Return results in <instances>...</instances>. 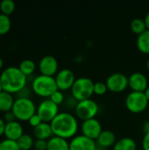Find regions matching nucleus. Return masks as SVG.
Instances as JSON below:
<instances>
[{
	"mask_svg": "<svg viewBox=\"0 0 149 150\" xmlns=\"http://www.w3.org/2000/svg\"><path fill=\"white\" fill-rule=\"evenodd\" d=\"M54 136L64 139H72L78 130L77 119L69 112H59L50 123Z\"/></svg>",
	"mask_w": 149,
	"mask_h": 150,
	"instance_id": "f257e3e1",
	"label": "nucleus"
},
{
	"mask_svg": "<svg viewBox=\"0 0 149 150\" xmlns=\"http://www.w3.org/2000/svg\"><path fill=\"white\" fill-rule=\"evenodd\" d=\"M2 90L11 94H17L26 86L27 76H25L18 67H8L0 74Z\"/></svg>",
	"mask_w": 149,
	"mask_h": 150,
	"instance_id": "f03ea898",
	"label": "nucleus"
},
{
	"mask_svg": "<svg viewBox=\"0 0 149 150\" xmlns=\"http://www.w3.org/2000/svg\"><path fill=\"white\" fill-rule=\"evenodd\" d=\"M32 91L42 98H50V96L58 91V87L54 76L39 75L32 80Z\"/></svg>",
	"mask_w": 149,
	"mask_h": 150,
	"instance_id": "7ed1b4c3",
	"label": "nucleus"
},
{
	"mask_svg": "<svg viewBox=\"0 0 149 150\" xmlns=\"http://www.w3.org/2000/svg\"><path fill=\"white\" fill-rule=\"evenodd\" d=\"M94 82L90 77H78L76 79L72 88L71 94L77 102L89 99L94 94Z\"/></svg>",
	"mask_w": 149,
	"mask_h": 150,
	"instance_id": "20e7f679",
	"label": "nucleus"
},
{
	"mask_svg": "<svg viewBox=\"0 0 149 150\" xmlns=\"http://www.w3.org/2000/svg\"><path fill=\"white\" fill-rule=\"evenodd\" d=\"M11 111L17 120L28 121L29 119L36 113L37 108L31 98H16Z\"/></svg>",
	"mask_w": 149,
	"mask_h": 150,
	"instance_id": "39448f33",
	"label": "nucleus"
},
{
	"mask_svg": "<svg viewBox=\"0 0 149 150\" xmlns=\"http://www.w3.org/2000/svg\"><path fill=\"white\" fill-rule=\"evenodd\" d=\"M98 111L99 106L97 103L91 98L79 101L75 106V113L76 117L83 121L95 118Z\"/></svg>",
	"mask_w": 149,
	"mask_h": 150,
	"instance_id": "423d86ee",
	"label": "nucleus"
},
{
	"mask_svg": "<svg viewBox=\"0 0 149 150\" xmlns=\"http://www.w3.org/2000/svg\"><path fill=\"white\" fill-rule=\"evenodd\" d=\"M148 102L144 92L140 91H131L126 98V106L133 113H140L145 111Z\"/></svg>",
	"mask_w": 149,
	"mask_h": 150,
	"instance_id": "0eeeda50",
	"label": "nucleus"
},
{
	"mask_svg": "<svg viewBox=\"0 0 149 150\" xmlns=\"http://www.w3.org/2000/svg\"><path fill=\"white\" fill-rule=\"evenodd\" d=\"M36 113L40 117L43 122L51 123L59 113V107L49 98H47L39 104Z\"/></svg>",
	"mask_w": 149,
	"mask_h": 150,
	"instance_id": "6e6552de",
	"label": "nucleus"
},
{
	"mask_svg": "<svg viewBox=\"0 0 149 150\" xmlns=\"http://www.w3.org/2000/svg\"><path fill=\"white\" fill-rule=\"evenodd\" d=\"M105 83L108 90L114 93L122 92L127 88V86H129L128 77L125 74L119 72H116L110 75L107 77Z\"/></svg>",
	"mask_w": 149,
	"mask_h": 150,
	"instance_id": "1a4fd4ad",
	"label": "nucleus"
},
{
	"mask_svg": "<svg viewBox=\"0 0 149 150\" xmlns=\"http://www.w3.org/2000/svg\"><path fill=\"white\" fill-rule=\"evenodd\" d=\"M58 90L60 91H67L72 88L75 81L76 76L72 70L68 69H63L57 72L54 76Z\"/></svg>",
	"mask_w": 149,
	"mask_h": 150,
	"instance_id": "9d476101",
	"label": "nucleus"
},
{
	"mask_svg": "<svg viewBox=\"0 0 149 150\" xmlns=\"http://www.w3.org/2000/svg\"><path fill=\"white\" fill-rule=\"evenodd\" d=\"M81 131L83 135L96 141L102 133L103 129L99 120L96 118H93L83 121L81 126Z\"/></svg>",
	"mask_w": 149,
	"mask_h": 150,
	"instance_id": "9b49d317",
	"label": "nucleus"
},
{
	"mask_svg": "<svg viewBox=\"0 0 149 150\" xmlns=\"http://www.w3.org/2000/svg\"><path fill=\"white\" fill-rule=\"evenodd\" d=\"M39 69L40 75L54 76L57 74L58 70V62L54 56L45 55L39 62Z\"/></svg>",
	"mask_w": 149,
	"mask_h": 150,
	"instance_id": "f8f14e48",
	"label": "nucleus"
},
{
	"mask_svg": "<svg viewBox=\"0 0 149 150\" xmlns=\"http://www.w3.org/2000/svg\"><path fill=\"white\" fill-rule=\"evenodd\" d=\"M96 148V141L83 134L76 135L69 142V150H95Z\"/></svg>",
	"mask_w": 149,
	"mask_h": 150,
	"instance_id": "ddd939ff",
	"label": "nucleus"
},
{
	"mask_svg": "<svg viewBox=\"0 0 149 150\" xmlns=\"http://www.w3.org/2000/svg\"><path fill=\"white\" fill-rule=\"evenodd\" d=\"M128 84L133 91L144 92L148 87V80L141 72H133L128 76Z\"/></svg>",
	"mask_w": 149,
	"mask_h": 150,
	"instance_id": "4468645a",
	"label": "nucleus"
},
{
	"mask_svg": "<svg viewBox=\"0 0 149 150\" xmlns=\"http://www.w3.org/2000/svg\"><path fill=\"white\" fill-rule=\"evenodd\" d=\"M24 134V130L22 125L18 122V120H15L13 122L6 123L4 129V136L5 139L18 142V140Z\"/></svg>",
	"mask_w": 149,
	"mask_h": 150,
	"instance_id": "2eb2a0df",
	"label": "nucleus"
},
{
	"mask_svg": "<svg viewBox=\"0 0 149 150\" xmlns=\"http://www.w3.org/2000/svg\"><path fill=\"white\" fill-rule=\"evenodd\" d=\"M116 142L117 141L114 133L110 130H103L100 135L96 140L97 146L101 149H106L114 146Z\"/></svg>",
	"mask_w": 149,
	"mask_h": 150,
	"instance_id": "dca6fc26",
	"label": "nucleus"
},
{
	"mask_svg": "<svg viewBox=\"0 0 149 150\" xmlns=\"http://www.w3.org/2000/svg\"><path fill=\"white\" fill-rule=\"evenodd\" d=\"M33 136L36 138V140H47L48 141L51 137L54 136L52 127L50 123L42 122L39 126L33 128L32 130Z\"/></svg>",
	"mask_w": 149,
	"mask_h": 150,
	"instance_id": "f3484780",
	"label": "nucleus"
},
{
	"mask_svg": "<svg viewBox=\"0 0 149 150\" xmlns=\"http://www.w3.org/2000/svg\"><path fill=\"white\" fill-rule=\"evenodd\" d=\"M47 150H69V142L67 139L54 135L47 141Z\"/></svg>",
	"mask_w": 149,
	"mask_h": 150,
	"instance_id": "a211bd4d",
	"label": "nucleus"
},
{
	"mask_svg": "<svg viewBox=\"0 0 149 150\" xmlns=\"http://www.w3.org/2000/svg\"><path fill=\"white\" fill-rule=\"evenodd\" d=\"M15 99L12 94L2 91L0 92V112H7L12 110Z\"/></svg>",
	"mask_w": 149,
	"mask_h": 150,
	"instance_id": "6ab92c4d",
	"label": "nucleus"
},
{
	"mask_svg": "<svg viewBox=\"0 0 149 150\" xmlns=\"http://www.w3.org/2000/svg\"><path fill=\"white\" fill-rule=\"evenodd\" d=\"M137 145L133 139L124 137L116 142L113 146V150H136Z\"/></svg>",
	"mask_w": 149,
	"mask_h": 150,
	"instance_id": "aec40b11",
	"label": "nucleus"
},
{
	"mask_svg": "<svg viewBox=\"0 0 149 150\" xmlns=\"http://www.w3.org/2000/svg\"><path fill=\"white\" fill-rule=\"evenodd\" d=\"M136 44L140 52L149 54V30H146L138 35Z\"/></svg>",
	"mask_w": 149,
	"mask_h": 150,
	"instance_id": "412c9836",
	"label": "nucleus"
},
{
	"mask_svg": "<svg viewBox=\"0 0 149 150\" xmlns=\"http://www.w3.org/2000/svg\"><path fill=\"white\" fill-rule=\"evenodd\" d=\"M18 69L21 70V72L25 76H31L34 72V70L36 69V64L32 60L25 59V60H24V61H22L20 62V64L18 66Z\"/></svg>",
	"mask_w": 149,
	"mask_h": 150,
	"instance_id": "4be33fe9",
	"label": "nucleus"
},
{
	"mask_svg": "<svg viewBox=\"0 0 149 150\" xmlns=\"http://www.w3.org/2000/svg\"><path fill=\"white\" fill-rule=\"evenodd\" d=\"M18 145L20 150H30L33 148L34 145V140L33 138L27 134H24L18 140Z\"/></svg>",
	"mask_w": 149,
	"mask_h": 150,
	"instance_id": "5701e85b",
	"label": "nucleus"
},
{
	"mask_svg": "<svg viewBox=\"0 0 149 150\" xmlns=\"http://www.w3.org/2000/svg\"><path fill=\"white\" fill-rule=\"evenodd\" d=\"M131 30L138 35L144 33L146 30H148L145 20L140 18H136L133 19L131 22Z\"/></svg>",
	"mask_w": 149,
	"mask_h": 150,
	"instance_id": "b1692460",
	"label": "nucleus"
},
{
	"mask_svg": "<svg viewBox=\"0 0 149 150\" xmlns=\"http://www.w3.org/2000/svg\"><path fill=\"white\" fill-rule=\"evenodd\" d=\"M15 10V3L12 0H3L0 3V11L1 13L10 16L13 13Z\"/></svg>",
	"mask_w": 149,
	"mask_h": 150,
	"instance_id": "393cba45",
	"label": "nucleus"
},
{
	"mask_svg": "<svg viewBox=\"0 0 149 150\" xmlns=\"http://www.w3.org/2000/svg\"><path fill=\"white\" fill-rule=\"evenodd\" d=\"M11 22L9 16L0 13V35L6 34L11 30Z\"/></svg>",
	"mask_w": 149,
	"mask_h": 150,
	"instance_id": "a878e982",
	"label": "nucleus"
},
{
	"mask_svg": "<svg viewBox=\"0 0 149 150\" xmlns=\"http://www.w3.org/2000/svg\"><path fill=\"white\" fill-rule=\"evenodd\" d=\"M0 150H20V149L17 142L4 139L0 142Z\"/></svg>",
	"mask_w": 149,
	"mask_h": 150,
	"instance_id": "bb28decb",
	"label": "nucleus"
},
{
	"mask_svg": "<svg viewBox=\"0 0 149 150\" xmlns=\"http://www.w3.org/2000/svg\"><path fill=\"white\" fill-rule=\"evenodd\" d=\"M108 91V88L106 86V83L104 82H97L94 83V94L97 95H104Z\"/></svg>",
	"mask_w": 149,
	"mask_h": 150,
	"instance_id": "cd10ccee",
	"label": "nucleus"
},
{
	"mask_svg": "<svg viewBox=\"0 0 149 150\" xmlns=\"http://www.w3.org/2000/svg\"><path fill=\"white\" fill-rule=\"evenodd\" d=\"M49 99L51 101H53L54 104H56L57 105H61L64 101V94L62 93L61 91L58 90V91H56L55 92H54L50 96Z\"/></svg>",
	"mask_w": 149,
	"mask_h": 150,
	"instance_id": "c85d7f7f",
	"label": "nucleus"
},
{
	"mask_svg": "<svg viewBox=\"0 0 149 150\" xmlns=\"http://www.w3.org/2000/svg\"><path fill=\"white\" fill-rule=\"evenodd\" d=\"M33 148L35 150L47 149V140H35Z\"/></svg>",
	"mask_w": 149,
	"mask_h": 150,
	"instance_id": "c756f323",
	"label": "nucleus"
},
{
	"mask_svg": "<svg viewBox=\"0 0 149 150\" xmlns=\"http://www.w3.org/2000/svg\"><path fill=\"white\" fill-rule=\"evenodd\" d=\"M42 122H43L42 120L40 119V117L37 113H35L34 115H32V116L29 119V120H28L29 125H30L31 127H32L33 128L36 127L37 126H39L40 124H41Z\"/></svg>",
	"mask_w": 149,
	"mask_h": 150,
	"instance_id": "7c9ffc66",
	"label": "nucleus"
},
{
	"mask_svg": "<svg viewBox=\"0 0 149 150\" xmlns=\"http://www.w3.org/2000/svg\"><path fill=\"white\" fill-rule=\"evenodd\" d=\"M30 94H31V90L27 86H25L16 95H17V98H30Z\"/></svg>",
	"mask_w": 149,
	"mask_h": 150,
	"instance_id": "2f4dec72",
	"label": "nucleus"
},
{
	"mask_svg": "<svg viewBox=\"0 0 149 150\" xmlns=\"http://www.w3.org/2000/svg\"><path fill=\"white\" fill-rule=\"evenodd\" d=\"M4 120L5 123H10V122H13L15 120H17L14 113L12 112V111H10V112H7L4 114Z\"/></svg>",
	"mask_w": 149,
	"mask_h": 150,
	"instance_id": "473e14b6",
	"label": "nucleus"
},
{
	"mask_svg": "<svg viewBox=\"0 0 149 150\" xmlns=\"http://www.w3.org/2000/svg\"><path fill=\"white\" fill-rule=\"evenodd\" d=\"M142 148H143V150H149V133L145 134L143 136Z\"/></svg>",
	"mask_w": 149,
	"mask_h": 150,
	"instance_id": "72a5a7b5",
	"label": "nucleus"
},
{
	"mask_svg": "<svg viewBox=\"0 0 149 150\" xmlns=\"http://www.w3.org/2000/svg\"><path fill=\"white\" fill-rule=\"evenodd\" d=\"M5 125L6 123L4 122V119L0 117V136L4 134V129H5Z\"/></svg>",
	"mask_w": 149,
	"mask_h": 150,
	"instance_id": "f704fd0d",
	"label": "nucleus"
},
{
	"mask_svg": "<svg viewBox=\"0 0 149 150\" xmlns=\"http://www.w3.org/2000/svg\"><path fill=\"white\" fill-rule=\"evenodd\" d=\"M142 130L144 132V134H147V133H149V120H147L143 123L142 125Z\"/></svg>",
	"mask_w": 149,
	"mask_h": 150,
	"instance_id": "c9c22d12",
	"label": "nucleus"
},
{
	"mask_svg": "<svg viewBox=\"0 0 149 150\" xmlns=\"http://www.w3.org/2000/svg\"><path fill=\"white\" fill-rule=\"evenodd\" d=\"M144 20H145V23H146V25H147L148 30H149V11L147 13V14H146Z\"/></svg>",
	"mask_w": 149,
	"mask_h": 150,
	"instance_id": "e433bc0d",
	"label": "nucleus"
},
{
	"mask_svg": "<svg viewBox=\"0 0 149 150\" xmlns=\"http://www.w3.org/2000/svg\"><path fill=\"white\" fill-rule=\"evenodd\" d=\"M144 94H145V96H146L147 99L149 101V86L147 88V90L144 91Z\"/></svg>",
	"mask_w": 149,
	"mask_h": 150,
	"instance_id": "4c0bfd02",
	"label": "nucleus"
},
{
	"mask_svg": "<svg viewBox=\"0 0 149 150\" xmlns=\"http://www.w3.org/2000/svg\"><path fill=\"white\" fill-rule=\"evenodd\" d=\"M3 66H4V61H3V59L0 57V69L3 68Z\"/></svg>",
	"mask_w": 149,
	"mask_h": 150,
	"instance_id": "58836bf2",
	"label": "nucleus"
},
{
	"mask_svg": "<svg viewBox=\"0 0 149 150\" xmlns=\"http://www.w3.org/2000/svg\"><path fill=\"white\" fill-rule=\"evenodd\" d=\"M147 68H148V69L149 71V58L148 60V62H147Z\"/></svg>",
	"mask_w": 149,
	"mask_h": 150,
	"instance_id": "ea45409f",
	"label": "nucleus"
},
{
	"mask_svg": "<svg viewBox=\"0 0 149 150\" xmlns=\"http://www.w3.org/2000/svg\"><path fill=\"white\" fill-rule=\"evenodd\" d=\"M95 150H103V149H101V148H99V147L97 146V148L95 149Z\"/></svg>",
	"mask_w": 149,
	"mask_h": 150,
	"instance_id": "a19ab883",
	"label": "nucleus"
},
{
	"mask_svg": "<svg viewBox=\"0 0 149 150\" xmlns=\"http://www.w3.org/2000/svg\"><path fill=\"white\" fill-rule=\"evenodd\" d=\"M3 90H2V86H1V82H0V92L2 91Z\"/></svg>",
	"mask_w": 149,
	"mask_h": 150,
	"instance_id": "79ce46f5",
	"label": "nucleus"
}]
</instances>
